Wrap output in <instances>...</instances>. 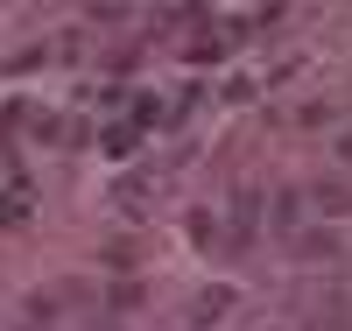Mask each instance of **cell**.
I'll use <instances>...</instances> for the list:
<instances>
[{
  "mask_svg": "<svg viewBox=\"0 0 352 331\" xmlns=\"http://www.w3.org/2000/svg\"><path fill=\"white\" fill-rule=\"evenodd\" d=\"M296 254L303 261H338V239L331 233H296Z\"/></svg>",
  "mask_w": 352,
  "mask_h": 331,
  "instance_id": "3957f363",
  "label": "cell"
},
{
  "mask_svg": "<svg viewBox=\"0 0 352 331\" xmlns=\"http://www.w3.org/2000/svg\"><path fill=\"white\" fill-rule=\"evenodd\" d=\"M303 197H310V191H275V204H268V219H275L282 233H296V219H303Z\"/></svg>",
  "mask_w": 352,
  "mask_h": 331,
  "instance_id": "7a4b0ae2",
  "label": "cell"
},
{
  "mask_svg": "<svg viewBox=\"0 0 352 331\" xmlns=\"http://www.w3.org/2000/svg\"><path fill=\"white\" fill-rule=\"evenodd\" d=\"M310 212H317V219H345V212H352V184L317 176V184H310Z\"/></svg>",
  "mask_w": 352,
  "mask_h": 331,
  "instance_id": "6da1fadb",
  "label": "cell"
},
{
  "mask_svg": "<svg viewBox=\"0 0 352 331\" xmlns=\"http://www.w3.org/2000/svg\"><path fill=\"white\" fill-rule=\"evenodd\" d=\"M21 212H28V197H21V191L0 197V226H21Z\"/></svg>",
  "mask_w": 352,
  "mask_h": 331,
  "instance_id": "8992f818",
  "label": "cell"
},
{
  "mask_svg": "<svg viewBox=\"0 0 352 331\" xmlns=\"http://www.w3.org/2000/svg\"><path fill=\"white\" fill-rule=\"evenodd\" d=\"M303 331H352V324H345V317H310Z\"/></svg>",
  "mask_w": 352,
  "mask_h": 331,
  "instance_id": "52a82bcc",
  "label": "cell"
},
{
  "mask_svg": "<svg viewBox=\"0 0 352 331\" xmlns=\"http://www.w3.org/2000/svg\"><path fill=\"white\" fill-rule=\"evenodd\" d=\"M99 148H106V156H134V148H141V127H134V120H127V127H106Z\"/></svg>",
  "mask_w": 352,
  "mask_h": 331,
  "instance_id": "277c9868",
  "label": "cell"
},
{
  "mask_svg": "<svg viewBox=\"0 0 352 331\" xmlns=\"http://www.w3.org/2000/svg\"><path fill=\"white\" fill-rule=\"evenodd\" d=\"M226 303H232V289H204V296H197V317L212 324V310H226Z\"/></svg>",
  "mask_w": 352,
  "mask_h": 331,
  "instance_id": "5b68a950",
  "label": "cell"
},
{
  "mask_svg": "<svg viewBox=\"0 0 352 331\" xmlns=\"http://www.w3.org/2000/svg\"><path fill=\"white\" fill-rule=\"evenodd\" d=\"M345 148H352V141H345Z\"/></svg>",
  "mask_w": 352,
  "mask_h": 331,
  "instance_id": "ba28073f",
  "label": "cell"
}]
</instances>
